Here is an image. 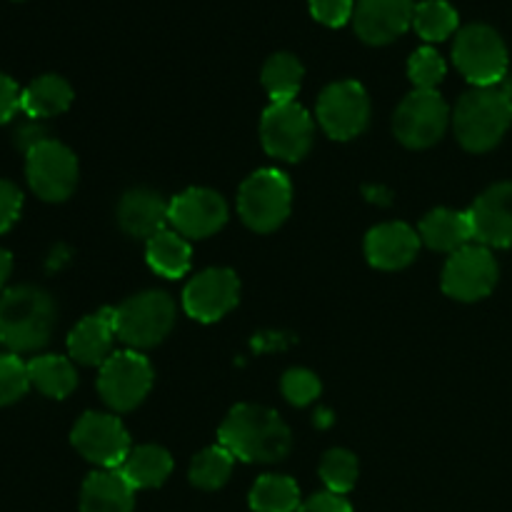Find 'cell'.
Here are the masks:
<instances>
[{"instance_id": "ab89813d", "label": "cell", "mask_w": 512, "mask_h": 512, "mask_svg": "<svg viewBox=\"0 0 512 512\" xmlns=\"http://www.w3.org/2000/svg\"><path fill=\"white\" fill-rule=\"evenodd\" d=\"M500 88H503L505 93H508V98H510V108H512V73L508 75V78L503 80V83H500Z\"/></svg>"}, {"instance_id": "8992f818", "label": "cell", "mask_w": 512, "mask_h": 512, "mask_svg": "<svg viewBox=\"0 0 512 512\" xmlns=\"http://www.w3.org/2000/svg\"><path fill=\"white\" fill-rule=\"evenodd\" d=\"M453 60L475 88H493L508 78V48L490 25L473 23L458 30Z\"/></svg>"}, {"instance_id": "d6986e66", "label": "cell", "mask_w": 512, "mask_h": 512, "mask_svg": "<svg viewBox=\"0 0 512 512\" xmlns=\"http://www.w3.org/2000/svg\"><path fill=\"white\" fill-rule=\"evenodd\" d=\"M118 223L133 238L150 240L170 225V203L150 188H135L123 195L118 205Z\"/></svg>"}, {"instance_id": "603a6c76", "label": "cell", "mask_w": 512, "mask_h": 512, "mask_svg": "<svg viewBox=\"0 0 512 512\" xmlns=\"http://www.w3.org/2000/svg\"><path fill=\"white\" fill-rule=\"evenodd\" d=\"M120 475L133 485V490H150L163 485L173 473V458L160 445H140L133 448L120 465Z\"/></svg>"}, {"instance_id": "d6a6232c", "label": "cell", "mask_w": 512, "mask_h": 512, "mask_svg": "<svg viewBox=\"0 0 512 512\" xmlns=\"http://www.w3.org/2000/svg\"><path fill=\"white\" fill-rule=\"evenodd\" d=\"M408 75L415 90H435L445 78V60L435 48H420L410 55Z\"/></svg>"}, {"instance_id": "2e32d148", "label": "cell", "mask_w": 512, "mask_h": 512, "mask_svg": "<svg viewBox=\"0 0 512 512\" xmlns=\"http://www.w3.org/2000/svg\"><path fill=\"white\" fill-rule=\"evenodd\" d=\"M413 15V0H358L353 25L368 45H388L413 28Z\"/></svg>"}, {"instance_id": "4dcf8cb0", "label": "cell", "mask_w": 512, "mask_h": 512, "mask_svg": "<svg viewBox=\"0 0 512 512\" xmlns=\"http://www.w3.org/2000/svg\"><path fill=\"white\" fill-rule=\"evenodd\" d=\"M320 480L325 483L328 493H350L358 483V458L343 448L328 450L320 460Z\"/></svg>"}, {"instance_id": "44dd1931", "label": "cell", "mask_w": 512, "mask_h": 512, "mask_svg": "<svg viewBox=\"0 0 512 512\" xmlns=\"http://www.w3.org/2000/svg\"><path fill=\"white\" fill-rule=\"evenodd\" d=\"M135 490L120 470H95L80 490V512H133Z\"/></svg>"}, {"instance_id": "d4e9b609", "label": "cell", "mask_w": 512, "mask_h": 512, "mask_svg": "<svg viewBox=\"0 0 512 512\" xmlns=\"http://www.w3.org/2000/svg\"><path fill=\"white\" fill-rule=\"evenodd\" d=\"M145 258L148 265L158 275L168 280L183 278L193 263V250H190L188 240L175 230H163V233L153 235L145 248Z\"/></svg>"}, {"instance_id": "8d00e7d4", "label": "cell", "mask_w": 512, "mask_h": 512, "mask_svg": "<svg viewBox=\"0 0 512 512\" xmlns=\"http://www.w3.org/2000/svg\"><path fill=\"white\" fill-rule=\"evenodd\" d=\"M20 98H23V90L18 88V83L10 75L0 73V125L15 118L20 110Z\"/></svg>"}, {"instance_id": "3957f363", "label": "cell", "mask_w": 512, "mask_h": 512, "mask_svg": "<svg viewBox=\"0 0 512 512\" xmlns=\"http://www.w3.org/2000/svg\"><path fill=\"white\" fill-rule=\"evenodd\" d=\"M512 123L510 98L500 85L473 88L460 98L453 125L460 145L470 153H488L503 140Z\"/></svg>"}, {"instance_id": "6da1fadb", "label": "cell", "mask_w": 512, "mask_h": 512, "mask_svg": "<svg viewBox=\"0 0 512 512\" xmlns=\"http://www.w3.org/2000/svg\"><path fill=\"white\" fill-rule=\"evenodd\" d=\"M218 438L235 460L263 465L285 460L293 445L288 425L280 420V415L253 403L235 405L220 425Z\"/></svg>"}, {"instance_id": "f1b7e54d", "label": "cell", "mask_w": 512, "mask_h": 512, "mask_svg": "<svg viewBox=\"0 0 512 512\" xmlns=\"http://www.w3.org/2000/svg\"><path fill=\"white\" fill-rule=\"evenodd\" d=\"M235 458L228 448L223 445H213L198 453L190 463V483L200 490H218L228 483L230 473H233Z\"/></svg>"}, {"instance_id": "836d02e7", "label": "cell", "mask_w": 512, "mask_h": 512, "mask_svg": "<svg viewBox=\"0 0 512 512\" xmlns=\"http://www.w3.org/2000/svg\"><path fill=\"white\" fill-rule=\"evenodd\" d=\"M280 388H283L285 400H288L290 405L305 408V405H310L315 398H318L320 390H323V385H320L318 375L310 373V370L293 368L283 375V383H280Z\"/></svg>"}, {"instance_id": "1f68e13d", "label": "cell", "mask_w": 512, "mask_h": 512, "mask_svg": "<svg viewBox=\"0 0 512 512\" xmlns=\"http://www.w3.org/2000/svg\"><path fill=\"white\" fill-rule=\"evenodd\" d=\"M28 388V363H23L15 353H0V408L18 403Z\"/></svg>"}, {"instance_id": "83f0119b", "label": "cell", "mask_w": 512, "mask_h": 512, "mask_svg": "<svg viewBox=\"0 0 512 512\" xmlns=\"http://www.w3.org/2000/svg\"><path fill=\"white\" fill-rule=\"evenodd\" d=\"M303 85V65L295 55L275 53L263 65V88L273 98V103H288L298 95Z\"/></svg>"}, {"instance_id": "d590c367", "label": "cell", "mask_w": 512, "mask_h": 512, "mask_svg": "<svg viewBox=\"0 0 512 512\" xmlns=\"http://www.w3.org/2000/svg\"><path fill=\"white\" fill-rule=\"evenodd\" d=\"M23 210V190L10 180H0V235L8 233Z\"/></svg>"}, {"instance_id": "9c48e42d", "label": "cell", "mask_w": 512, "mask_h": 512, "mask_svg": "<svg viewBox=\"0 0 512 512\" xmlns=\"http://www.w3.org/2000/svg\"><path fill=\"white\" fill-rule=\"evenodd\" d=\"M313 135V118L295 100L270 103V108L263 113V120H260L263 148L268 150V155L285 160V163L303 160L313 145Z\"/></svg>"}, {"instance_id": "4316f807", "label": "cell", "mask_w": 512, "mask_h": 512, "mask_svg": "<svg viewBox=\"0 0 512 512\" xmlns=\"http://www.w3.org/2000/svg\"><path fill=\"white\" fill-rule=\"evenodd\" d=\"M250 510L253 512H298L300 488L288 475H263L250 490Z\"/></svg>"}, {"instance_id": "7402d4cb", "label": "cell", "mask_w": 512, "mask_h": 512, "mask_svg": "<svg viewBox=\"0 0 512 512\" xmlns=\"http://www.w3.org/2000/svg\"><path fill=\"white\" fill-rule=\"evenodd\" d=\"M420 240L438 253H458L460 248L475 240L470 213L438 208L420 220Z\"/></svg>"}, {"instance_id": "7a4b0ae2", "label": "cell", "mask_w": 512, "mask_h": 512, "mask_svg": "<svg viewBox=\"0 0 512 512\" xmlns=\"http://www.w3.org/2000/svg\"><path fill=\"white\" fill-rule=\"evenodd\" d=\"M58 310L53 298L35 285H18L0 295V345L10 353L45 348L55 330Z\"/></svg>"}, {"instance_id": "8fae6325", "label": "cell", "mask_w": 512, "mask_h": 512, "mask_svg": "<svg viewBox=\"0 0 512 512\" xmlns=\"http://www.w3.org/2000/svg\"><path fill=\"white\" fill-rule=\"evenodd\" d=\"M70 443L88 463L100 470H118L125 463L130 448V435L115 415L85 413L73 425Z\"/></svg>"}, {"instance_id": "9a60e30c", "label": "cell", "mask_w": 512, "mask_h": 512, "mask_svg": "<svg viewBox=\"0 0 512 512\" xmlns=\"http://www.w3.org/2000/svg\"><path fill=\"white\" fill-rule=\"evenodd\" d=\"M228 223V203L208 188H190L170 200V225L183 238H210Z\"/></svg>"}, {"instance_id": "5b68a950", "label": "cell", "mask_w": 512, "mask_h": 512, "mask_svg": "<svg viewBox=\"0 0 512 512\" xmlns=\"http://www.w3.org/2000/svg\"><path fill=\"white\" fill-rule=\"evenodd\" d=\"M175 325V303L163 290L133 295L115 308V335L130 348H155Z\"/></svg>"}, {"instance_id": "52a82bcc", "label": "cell", "mask_w": 512, "mask_h": 512, "mask_svg": "<svg viewBox=\"0 0 512 512\" xmlns=\"http://www.w3.org/2000/svg\"><path fill=\"white\" fill-rule=\"evenodd\" d=\"M25 178L45 203H63L78 185V158L60 140L45 138L25 153Z\"/></svg>"}, {"instance_id": "ac0fdd59", "label": "cell", "mask_w": 512, "mask_h": 512, "mask_svg": "<svg viewBox=\"0 0 512 512\" xmlns=\"http://www.w3.org/2000/svg\"><path fill=\"white\" fill-rule=\"evenodd\" d=\"M420 233L405 223H383L365 238V255L373 268L400 270L418 258Z\"/></svg>"}, {"instance_id": "7c38bea8", "label": "cell", "mask_w": 512, "mask_h": 512, "mask_svg": "<svg viewBox=\"0 0 512 512\" xmlns=\"http://www.w3.org/2000/svg\"><path fill=\"white\" fill-rule=\"evenodd\" d=\"M370 98L358 80L330 83L318 98V123L333 140H350L368 128Z\"/></svg>"}, {"instance_id": "f546056e", "label": "cell", "mask_w": 512, "mask_h": 512, "mask_svg": "<svg viewBox=\"0 0 512 512\" xmlns=\"http://www.w3.org/2000/svg\"><path fill=\"white\" fill-rule=\"evenodd\" d=\"M413 28L428 43H440L458 30V13L448 0H423L415 5Z\"/></svg>"}, {"instance_id": "ba28073f", "label": "cell", "mask_w": 512, "mask_h": 512, "mask_svg": "<svg viewBox=\"0 0 512 512\" xmlns=\"http://www.w3.org/2000/svg\"><path fill=\"white\" fill-rule=\"evenodd\" d=\"M150 388H153V365L140 353L120 350L100 365L98 393L103 403L118 413L138 408L148 398Z\"/></svg>"}, {"instance_id": "5bb4252c", "label": "cell", "mask_w": 512, "mask_h": 512, "mask_svg": "<svg viewBox=\"0 0 512 512\" xmlns=\"http://www.w3.org/2000/svg\"><path fill=\"white\" fill-rule=\"evenodd\" d=\"M238 298V275L228 268H208L185 285L183 308L198 323H215L238 305Z\"/></svg>"}, {"instance_id": "cb8c5ba5", "label": "cell", "mask_w": 512, "mask_h": 512, "mask_svg": "<svg viewBox=\"0 0 512 512\" xmlns=\"http://www.w3.org/2000/svg\"><path fill=\"white\" fill-rule=\"evenodd\" d=\"M73 103V88L60 75H40L28 88H23L20 110L28 118H53L65 113Z\"/></svg>"}, {"instance_id": "74e56055", "label": "cell", "mask_w": 512, "mask_h": 512, "mask_svg": "<svg viewBox=\"0 0 512 512\" xmlns=\"http://www.w3.org/2000/svg\"><path fill=\"white\" fill-rule=\"evenodd\" d=\"M298 512H353V505L345 500V495H335L325 490V493H315L313 498L305 500Z\"/></svg>"}, {"instance_id": "ffe728a7", "label": "cell", "mask_w": 512, "mask_h": 512, "mask_svg": "<svg viewBox=\"0 0 512 512\" xmlns=\"http://www.w3.org/2000/svg\"><path fill=\"white\" fill-rule=\"evenodd\" d=\"M115 340V308H103L100 313L80 320L68 335V353L80 365H103L113 355Z\"/></svg>"}, {"instance_id": "4fadbf2b", "label": "cell", "mask_w": 512, "mask_h": 512, "mask_svg": "<svg viewBox=\"0 0 512 512\" xmlns=\"http://www.w3.org/2000/svg\"><path fill=\"white\" fill-rule=\"evenodd\" d=\"M495 283H498V263L485 245H465L445 263L443 290L450 298L475 303L488 298Z\"/></svg>"}, {"instance_id": "e0dca14e", "label": "cell", "mask_w": 512, "mask_h": 512, "mask_svg": "<svg viewBox=\"0 0 512 512\" xmlns=\"http://www.w3.org/2000/svg\"><path fill=\"white\" fill-rule=\"evenodd\" d=\"M473 235L485 248H510L512 245V183H498L485 190L473 208Z\"/></svg>"}, {"instance_id": "484cf974", "label": "cell", "mask_w": 512, "mask_h": 512, "mask_svg": "<svg viewBox=\"0 0 512 512\" xmlns=\"http://www.w3.org/2000/svg\"><path fill=\"white\" fill-rule=\"evenodd\" d=\"M28 375L35 390L55 400L68 398L78 385L73 360L63 358V355H38L28 363Z\"/></svg>"}, {"instance_id": "f35d334b", "label": "cell", "mask_w": 512, "mask_h": 512, "mask_svg": "<svg viewBox=\"0 0 512 512\" xmlns=\"http://www.w3.org/2000/svg\"><path fill=\"white\" fill-rule=\"evenodd\" d=\"M10 273H13V255H10L5 248H0V288L8 283Z\"/></svg>"}, {"instance_id": "30bf717a", "label": "cell", "mask_w": 512, "mask_h": 512, "mask_svg": "<svg viewBox=\"0 0 512 512\" xmlns=\"http://www.w3.org/2000/svg\"><path fill=\"white\" fill-rule=\"evenodd\" d=\"M450 110L438 90H413L393 118L395 138L408 148H430L448 130Z\"/></svg>"}, {"instance_id": "277c9868", "label": "cell", "mask_w": 512, "mask_h": 512, "mask_svg": "<svg viewBox=\"0 0 512 512\" xmlns=\"http://www.w3.org/2000/svg\"><path fill=\"white\" fill-rule=\"evenodd\" d=\"M293 205V185L288 175L263 168L250 175L238 193V213L255 233H273L288 220Z\"/></svg>"}, {"instance_id": "e575fe53", "label": "cell", "mask_w": 512, "mask_h": 512, "mask_svg": "<svg viewBox=\"0 0 512 512\" xmlns=\"http://www.w3.org/2000/svg\"><path fill=\"white\" fill-rule=\"evenodd\" d=\"M308 5L313 18L328 28H340L348 20H353L355 13L353 0H308Z\"/></svg>"}]
</instances>
